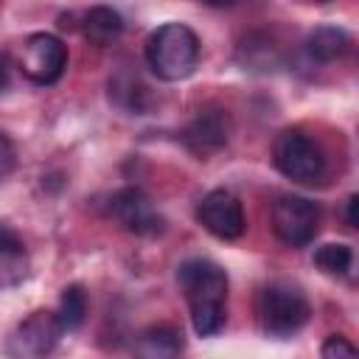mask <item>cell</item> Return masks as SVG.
Returning a JSON list of instances; mask_svg holds the SVG:
<instances>
[{
	"label": "cell",
	"instance_id": "ffe728a7",
	"mask_svg": "<svg viewBox=\"0 0 359 359\" xmlns=\"http://www.w3.org/2000/svg\"><path fill=\"white\" fill-rule=\"evenodd\" d=\"M8 70H11V62H8V56L3 53V56H0V93L8 87Z\"/></svg>",
	"mask_w": 359,
	"mask_h": 359
},
{
	"label": "cell",
	"instance_id": "8fae6325",
	"mask_svg": "<svg viewBox=\"0 0 359 359\" xmlns=\"http://www.w3.org/2000/svg\"><path fill=\"white\" fill-rule=\"evenodd\" d=\"M109 101L126 115H146L154 104L149 87L137 79V73H129V70H118L109 79Z\"/></svg>",
	"mask_w": 359,
	"mask_h": 359
},
{
	"label": "cell",
	"instance_id": "52a82bcc",
	"mask_svg": "<svg viewBox=\"0 0 359 359\" xmlns=\"http://www.w3.org/2000/svg\"><path fill=\"white\" fill-rule=\"evenodd\" d=\"M196 219L210 236H216L222 241H233L247 230V216H244V208H241L238 196L224 191V188L208 191L199 199Z\"/></svg>",
	"mask_w": 359,
	"mask_h": 359
},
{
	"label": "cell",
	"instance_id": "8992f818",
	"mask_svg": "<svg viewBox=\"0 0 359 359\" xmlns=\"http://www.w3.org/2000/svg\"><path fill=\"white\" fill-rule=\"evenodd\" d=\"M272 230L289 247H306L320 230V208L297 194H283L272 205Z\"/></svg>",
	"mask_w": 359,
	"mask_h": 359
},
{
	"label": "cell",
	"instance_id": "7402d4cb",
	"mask_svg": "<svg viewBox=\"0 0 359 359\" xmlns=\"http://www.w3.org/2000/svg\"><path fill=\"white\" fill-rule=\"evenodd\" d=\"M202 3H208V6H216V8H222V6H233L236 0H202Z\"/></svg>",
	"mask_w": 359,
	"mask_h": 359
},
{
	"label": "cell",
	"instance_id": "ac0fdd59",
	"mask_svg": "<svg viewBox=\"0 0 359 359\" xmlns=\"http://www.w3.org/2000/svg\"><path fill=\"white\" fill-rule=\"evenodd\" d=\"M320 353H323L325 359H334V356L339 359V356H353V353H356V348H353L345 337H337V334H334V337H328V339L323 342Z\"/></svg>",
	"mask_w": 359,
	"mask_h": 359
},
{
	"label": "cell",
	"instance_id": "e0dca14e",
	"mask_svg": "<svg viewBox=\"0 0 359 359\" xmlns=\"http://www.w3.org/2000/svg\"><path fill=\"white\" fill-rule=\"evenodd\" d=\"M314 264L320 266L323 275L342 278V275H348V269H351V264H353V250H351L348 244H334V241H328V244L317 247Z\"/></svg>",
	"mask_w": 359,
	"mask_h": 359
},
{
	"label": "cell",
	"instance_id": "2e32d148",
	"mask_svg": "<svg viewBox=\"0 0 359 359\" xmlns=\"http://www.w3.org/2000/svg\"><path fill=\"white\" fill-rule=\"evenodd\" d=\"M84 314H87V294L79 283H70L62 289V297H59V323L65 331H76L81 323H84Z\"/></svg>",
	"mask_w": 359,
	"mask_h": 359
},
{
	"label": "cell",
	"instance_id": "4fadbf2b",
	"mask_svg": "<svg viewBox=\"0 0 359 359\" xmlns=\"http://www.w3.org/2000/svg\"><path fill=\"white\" fill-rule=\"evenodd\" d=\"M348 48H351V36L345 28H337V25H320L306 39V53L323 65L342 59L348 53Z\"/></svg>",
	"mask_w": 359,
	"mask_h": 359
},
{
	"label": "cell",
	"instance_id": "3957f363",
	"mask_svg": "<svg viewBox=\"0 0 359 359\" xmlns=\"http://www.w3.org/2000/svg\"><path fill=\"white\" fill-rule=\"evenodd\" d=\"M258 325L266 337L275 339H286L292 334H297L311 314V306L306 300V294L286 280H275L269 286H264L258 292Z\"/></svg>",
	"mask_w": 359,
	"mask_h": 359
},
{
	"label": "cell",
	"instance_id": "5b68a950",
	"mask_svg": "<svg viewBox=\"0 0 359 359\" xmlns=\"http://www.w3.org/2000/svg\"><path fill=\"white\" fill-rule=\"evenodd\" d=\"M17 67L31 84H39V87L56 84L67 67V48L59 36H53L48 31L31 34L22 42Z\"/></svg>",
	"mask_w": 359,
	"mask_h": 359
},
{
	"label": "cell",
	"instance_id": "44dd1931",
	"mask_svg": "<svg viewBox=\"0 0 359 359\" xmlns=\"http://www.w3.org/2000/svg\"><path fill=\"white\" fill-rule=\"evenodd\" d=\"M348 224L356 227V194L348 199Z\"/></svg>",
	"mask_w": 359,
	"mask_h": 359
},
{
	"label": "cell",
	"instance_id": "9a60e30c",
	"mask_svg": "<svg viewBox=\"0 0 359 359\" xmlns=\"http://www.w3.org/2000/svg\"><path fill=\"white\" fill-rule=\"evenodd\" d=\"M81 31L93 45L104 48V45H112L123 34V17L109 6H95V8H90L84 14Z\"/></svg>",
	"mask_w": 359,
	"mask_h": 359
},
{
	"label": "cell",
	"instance_id": "7a4b0ae2",
	"mask_svg": "<svg viewBox=\"0 0 359 359\" xmlns=\"http://www.w3.org/2000/svg\"><path fill=\"white\" fill-rule=\"evenodd\" d=\"M146 65L163 81H182L199 65V36L185 22H165L146 39Z\"/></svg>",
	"mask_w": 359,
	"mask_h": 359
},
{
	"label": "cell",
	"instance_id": "5bb4252c",
	"mask_svg": "<svg viewBox=\"0 0 359 359\" xmlns=\"http://www.w3.org/2000/svg\"><path fill=\"white\" fill-rule=\"evenodd\" d=\"M135 351L146 359H171L182 351V331L174 325H151L140 334Z\"/></svg>",
	"mask_w": 359,
	"mask_h": 359
},
{
	"label": "cell",
	"instance_id": "ba28073f",
	"mask_svg": "<svg viewBox=\"0 0 359 359\" xmlns=\"http://www.w3.org/2000/svg\"><path fill=\"white\" fill-rule=\"evenodd\" d=\"M109 213L115 216V222L135 233V236H146L154 238L165 230V219L157 213V208L151 205V199L140 191V188H121L112 194L109 199Z\"/></svg>",
	"mask_w": 359,
	"mask_h": 359
},
{
	"label": "cell",
	"instance_id": "7c38bea8",
	"mask_svg": "<svg viewBox=\"0 0 359 359\" xmlns=\"http://www.w3.org/2000/svg\"><path fill=\"white\" fill-rule=\"evenodd\" d=\"M28 266L31 261L20 236L8 224H0V289L20 286L28 278Z\"/></svg>",
	"mask_w": 359,
	"mask_h": 359
},
{
	"label": "cell",
	"instance_id": "9c48e42d",
	"mask_svg": "<svg viewBox=\"0 0 359 359\" xmlns=\"http://www.w3.org/2000/svg\"><path fill=\"white\" fill-rule=\"evenodd\" d=\"M62 334H65V328H62L56 311L39 309L17 325V331L8 339V353L11 356H45L56 348Z\"/></svg>",
	"mask_w": 359,
	"mask_h": 359
},
{
	"label": "cell",
	"instance_id": "277c9868",
	"mask_svg": "<svg viewBox=\"0 0 359 359\" xmlns=\"http://www.w3.org/2000/svg\"><path fill=\"white\" fill-rule=\"evenodd\" d=\"M272 163L283 177L300 185H317L325 180L328 171L323 149L300 129H286L278 135L272 146Z\"/></svg>",
	"mask_w": 359,
	"mask_h": 359
},
{
	"label": "cell",
	"instance_id": "6da1fadb",
	"mask_svg": "<svg viewBox=\"0 0 359 359\" xmlns=\"http://www.w3.org/2000/svg\"><path fill=\"white\" fill-rule=\"evenodd\" d=\"M180 292L188 300L199 337H216L227 320V272L210 258H188L177 266Z\"/></svg>",
	"mask_w": 359,
	"mask_h": 359
},
{
	"label": "cell",
	"instance_id": "30bf717a",
	"mask_svg": "<svg viewBox=\"0 0 359 359\" xmlns=\"http://www.w3.org/2000/svg\"><path fill=\"white\" fill-rule=\"evenodd\" d=\"M227 137H230V123H227V115L222 109H205V112H199L188 123V129L182 135L185 146L194 154H199V157H208V154L219 151L227 143Z\"/></svg>",
	"mask_w": 359,
	"mask_h": 359
},
{
	"label": "cell",
	"instance_id": "d6986e66",
	"mask_svg": "<svg viewBox=\"0 0 359 359\" xmlns=\"http://www.w3.org/2000/svg\"><path fill=\"white\" fill-rule=\"evenodd\" d=\"M17 165V151H14V143L0 132V182L14 171Z\"/></svg>",
	"mask_w": 359,
	"mask_h": 359
}]
</instances>
